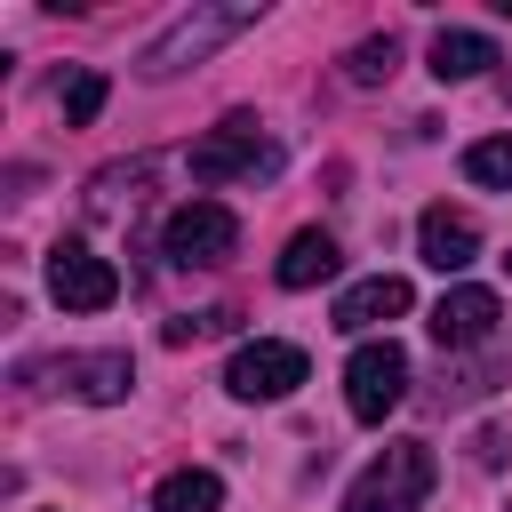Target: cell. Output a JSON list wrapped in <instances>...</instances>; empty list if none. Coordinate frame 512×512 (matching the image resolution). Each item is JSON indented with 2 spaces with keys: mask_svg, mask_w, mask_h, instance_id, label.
Segmentation results:
<instances>
[{
  "mask_svg": "<svg viewBox=\"0 0 512 512\" xmlns=\"http://www.w3.org/2000/svg\"><path fill=\"white\" fill-rule=\"evenodd\" d=\"M232 248H240V216H232L224 200H184V208L168 216V232H160V256H168V264H184V272L224 264Z\"/></svg>",
  "mask_w": 512,
  "mask_h": 512,
  "instance_id": "3957f363",
  "label": "cell"
},
{
  "mask_svg": "<svg viewBox=\"0 0 512 512\" xmlns=\"http://www.w3.org/2000/svg\"><path fill=\"white\" fill-rule=\"evenodd\" d=\"M432 480H440L432 448H424V440H392V448L344 488V512H416V504L432 496Z\"/></svg>",
  "mask_w": 512,
  "mask_h": 512,
  "instance_id": "6da1fadb",
  "label": "cell"
},
{
  "mask_svg": "<svg viewBox=\"0 0 512 512\" xmlns=\"http://www.w3.org/2000/svg\"><path fill=\"white\" fill-rule=\"evenodd\" d=\"M72 384L88 400H120L128 392V352H96V360H72Z\"/></svg>",
  "mask_w": 512,
  "mask_h": 512,
  "instance_id": "2e32d148",
  "label": "cell"
},
{
  "mask_svg": "<svg viewBox=\"0 0 512 512\" xmlns=\"http://www.w3.org/2000/svg\"><path fill=\"white\" fill-rule=\"evenodd\" d=\"M496 64V40L488 32H432V72L440 80H480Z\"/></svg>",
  "mask_w": 512,
  "mask_h": 512,
  "instance_id": "8fae6325",
  "label": "cell"
},
{
  "mask_svg": "<svg viewBox=\"0 0 512 512\" xmlns=\"http://www.w3.org/2000/svg\"><path fill=\"white\" fill-rule=\"evenodd\" d=\"M416 248H424V264H432V272H464V264L480 256V224H472L464 208L432 200V208L416 216Z\"/></svg>",
  "mask_w": 512,
  "mask_h": 512,
  "instance_id": "9c48e42d",
  "label": "cell"
},
{
  "mask_svg": "<svg viewBox=\"0 0 512 512\" xmlns=\"http://www.w3.org/2000/svg\"><path fill=\"white\" fill-rule=\"evenodd\" d=\"M272 160H280V152H272V144L256 136V120H248V112H232L224 128H208V136L192 144V176H200V184H232V176H264Z\"/></svg>",
  "mask_w": 512,
  "mask_h": 512,
  "instance_id": "8992f818",
  "label": "cell"
},
{
  "mask_svg": "<svg viewBox=\"0 0 512 512\" xmlns=\"http://www.w3.org/2000/svg\"><path fill=\"white\" fill-rule=\"evenodd\" d=\"M216 504H224V480L200 472V464H192V472H168V480L152 488V512H216Z\"/></svg>",
  "mask_w": 512,
  "mask_h": 512,
  "instance_id": "4fadbf2b",
  "label": "cell"
},
{
  "mask_svg": "<svg viewBox=\"0 0 512 512\" xmlns=\"http://www.w3.org/2000/svg\"><path fill=\"white\" fill-rule=\"evenodd\" d=\"M400 400H408V352H400L392 336L360 344V352L344 360V408H352L360 424H384Z\"/></svg>",
  "mask_w": 512,
  "mask_h": 512,
  "instance_id": "7a4b0ae2",
  "label": "cell"
},
{
  "mask_svg": "<svg viewBox=\"0 0 512 512\" xmlns=\"http://www.w3.org/2000/svg\"><path fill=\"white\" fill-rule=\"evenodd\" d=\"M48 296L64 312H104V304H120V272H112V256H96L80 240H56L48 248Z\"/></svg>",
  "mask_w": 512,
  "mask_h": 512,
  "instance_id": "5b68a950",
  "label": "cell"
},
{
  "mask_svg": "<svg viewBox=\"0 0 512 512\" xmlns=\"http://www.w3.org/2000/svg\"><path fill=\"white\" fill-rule=\"evenodd\" d=\"M256 24V8H200V16H176L152 48H144V72L160 80V72H184V64H200L208 48H224V40H240Z\"/></svg>",
  "mask_w": 512,
  "mask_h": 512,
  "instance_id": "277c9868",
  "label": "cell"
},
{
  "mask_svg": "<svg viewBox=\"0 0 512 512\" xmlns=\"http://www.w3.org/2000/svg\"><path fill=\"white\" fill-rule=\"evenodd\" d=\"M504 264H512V256H504Z\"/></svg>",
  "mask_w": 512,
  "mask_h": 512,
  "instance_id": "ac0fdd59",
  "label": "cell"
},
{
  "mask_svg": "<svg viewBox=\"0 0 512 512\" xmlns=\"http://www.w3.org/2000/svg\"><path fill=\"white\" fill-rule=\"evenodd\" d=\"M392 64H400V48H392V32H384V40H360V48H352V80H360V88H376V80H392Z\"/></svg>",
  "mask_w": 512,
  "mask_h": 512,
  "instance_id": "e0dca14e",
  "label": "cell"
},
{
  "mask_svg": "<svg viewBox=\"0 0 512 512\" xmlns=\"http://www.w3.org/2000/svg\"><path fill=\"white\" fill-rule=\"evenodd\" d=\"M464 176L488 184V192H512V136H480V144H464Z\"/></svg>",
  "mask_w": 512,
  "mask_h": 512,
  "instance_id": "9a60e30c",
  "label": "cell"
},
{
  "mask_svg": "<svg viewBox=\"0 0 512 512\" xmlns=\"http://www.w3.org/2000/svg\"><path fill=\"white\" fill-rule=\"evenodd\" d=\"M224 384H232L240 400H288V392L304 384V344H280V336H256V344H240V352H232V368H224Z\"/></svg>",
  "mask_w": 512,
  "mask_h": 512,
  "instance_id": "52a82bcc",
  "label": "cell"
},
{
  "mask_svg": "<svg viewBox=\"0 0 512 512\" xmlns=\"http://www.w3.org/2000/svg\"><path fill=\"white\" fill-rule=\"evenodd\" d=\"M272 272H280V288H320V280L336 272V240H328V232H296Z\"/></svg>",
  "mask_w": 512,
  "mask_h": 512,
  "instance_id": "7c38bea8",
  "label": "cell"
},
{
  "mask_svg": "<svg viewBox=\"0 0 512 512\" xmlns=\"http://www.w3.org/2000/svg\"><path fill=\"white\" fill-rule=\"evenodd\" d=\"M496 320H504L496 288H448V296L432 304V344H440V352H472V344H496Z\"/></svg>",
  "mask_w": 512,
  "mask_h": 512,
  "instance_id": "ba28073f",
  "label": "cell"
},
{
  "mask_svg": "<svg viewBox=\"0 0 512 512\" xmlns=\"http://www.w3.org/2000/svg\"><path fill=\"white\" fill-rule=\"evenodd\" d=\"M416 296H408V280L400 272H376V280H352L344 296H336V328L344 336H368V328H384V320H400Z\"/></svg>",
  "mask_w": 512,
  "mask_h": 512,
  "instance_id": "30bf717a",
  "label": "cell"
},
{
  "mask_svg": "<svg viewBox=\"0 0 512 512\" xmlns=\"http://www.w3.org/2000/svg\"><path fill=\"white\" fill-rule=\"evenodd\" d=\"M56 104H64V128H88V120L104 112V72H96V64H72V72L56 80Z\"/></svg>",
  "mask_w": 512,
  "mask_h": 512,
  "instance_id": "5bb4252c",
  "label": "cell"
}]
</instances>
